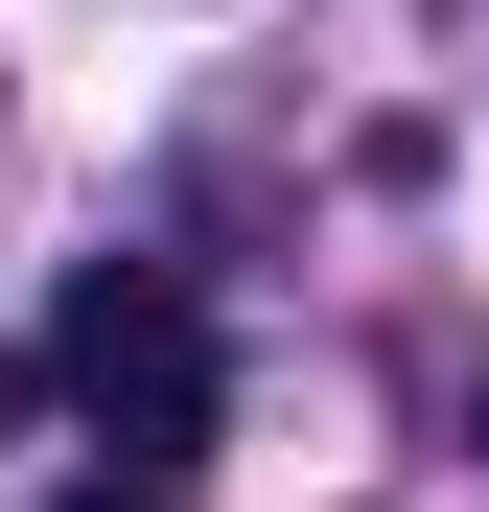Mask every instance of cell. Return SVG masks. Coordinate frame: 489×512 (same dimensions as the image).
<instances>
[{"label":"cell","mask_w":489,"mask_h":512,"mask_svg":"<svg viewBox=\"0 0 489 512\" xmlns=\"http://www.w3.org/2000/svg\"><path fill=\"white\" fill-rule=\"evenodd\" d=\"M47 396L94 419L117 466H163V489H187V443H210L233 350H210V303L163 280V256H70V303H47Z\"/></svg>","instance_id":"cell-1"},{"label":"cell","mask_w":489,"mask_h":512,"mask_svg":"<svg viewBox=\"0 0 489 512\" xmlns=\"http://www.w3.org/2000/svg\"><path fill=\"white\" fill-rule=\"evenodd\" d=\"M70 512H187V489H163V466H94V489H70Z\"/></svg>","instance_id":"cell-2"},{"label":"cell","mask_w":489,"mask_h":512,"mask_svg":"<svg viewBox=\"0 0 489 512\" xmlns=\"http://www.w3.org/2000/svg\"><path fill=\"white\" fill-rule=\"evenodd\" d=\"M0 419H47V350H0Z\"/></svg>","instance_id":"cell-3"},{"label":"cell","mask_w":489,"mask_h":512,"mask_svg":"<svg viewBox=\"0 0 489 512\" xmlns=\"http://www.w3.org/2000/svg\"><path fill=\"white\" fill-rule=\"evenodd\" d=\"M466 419H489V396H466Z\"/></svg>","instance_id":"cell-4"}]
</instances>
